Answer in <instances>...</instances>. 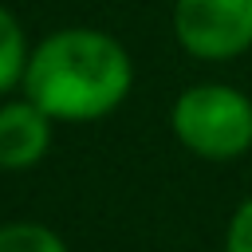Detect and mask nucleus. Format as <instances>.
<instances>
[{
	"label": "nucleus",
	"mask_w": 252,
	"mask_h": 252,
	"mask_svg": "<svg viewBox=\"0 0 252 252\" xmlns=\"http://www.w3.org/2000/svg\"><path fill=\"white\" fill-rule=\"evenodd\" d=\"M0 252H67V244L47 224L20 220V224H4L0 228Z\"/></svg>",
	"instance_id": "423d86ee"
},
{
	"label": "nucleus",
	"mask_w": 252,
	"mask_h": 252,
	"mask_svg": "<svg viewBox=\"0 0 252 252\" xmlns=\"http://www.w3.org/2000/svg\"><path fill=\"white\" fill-rule=\"evenodd\" d=\"M28 59H32L28 35H24L20 20L0 4V94H8L12 87H24Z\"/></svg>",
	"instance_id": "39448f33"
},
{
	"label": "nucleus",
	"mask_w": 252,
	"mask_h": 252,
	"mask_svg": "<svg viewBox=\"0 0 252 252\" xmlns=\"http://www.w3.org/2000/svg\"><path fill=\"white\" fill-rule=\"evenodd\" d=\"M173 39L193 59L228 63L252 47V0H173Z\"/></svg>",
	"instance_id": "7ed1b4c3"
},
{
	"label": "nucleus",
	"mask_w": 252,
	"mask_h": 252,
	"mask_svg": "<svg viewBox=\"0 0 252 252\" xmlns=\"http://www.w3.org/2000/svg\"><path fill=\"white\" fill-rule=\"evenodd\" d=\"M130 51L98 28H63L32 47L24 94L55 122H94L126 102Z\"/></svg>",
	"instance_id": "f257e3e1"
},
{
	"label": "nucleus",
	"mask_w": 252,
	"mask_h": 252,
	"mask_svg": "<svg viewBox=\"0 0 252 252\" xmlns=\"http://www.w3.org/2000/svg\"><path fill=\"white\" fill-rule=\"evenodd\" d=\"M51 114L32 98L0 106V169H32L51 150Z\"/></svg>",
	"instance_id": "20e7f679"
},
{
	"label": "nucleus",
	"mask_w": 252,
	"mask_h": 252,
	"mask_svg": "<svg viewBox=\"0 0 252 252\" xmlns=\"http://www.w3.org/2000/svg\"><path fill=\"white\" fill-rule=\"evenodd\" d=\"M224 252H252V197H248L244 205H236V213L228 217Z\"/></svg>",
	"instance_id": "0eeeda50"
},
{
	"label": "nucleus",
	"mask_w": 252,
	"mask_h": 252,
	"mask_svg": "<svg viewBox=\"0 0 252 252\" xmlns=\"http://www.w3.org/2000/svg\"><path fill=\"white\" fill-rule=\"evenodd\" d=\"M173 138L205 161H236L252 150V98L228 83H193L173 98Z\"/></svg>",
	"instance_id": "f03ea898"
}]
</instances>
